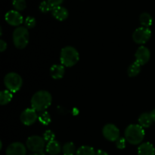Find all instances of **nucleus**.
Masks as SVG:
<instances>
[{"label": "nucleus", "mask_w": 155, "mask_h": 155, "mask_svg": "<svg viewBox=\"0 0 155 155\" xmlns=\"http://www.w3.org/2000/svg\"><path fill=\"white\" fill-rule=\"evenodd\" d=\"M38 120L43 125H48L51 123V118L48 112L43 111L39 114V116H38Z\"/></svg>", "instance_id": "nucleus-23"}, {"label": "nucleus", "mask_w": 155, "mask_h": 155, "mask_svg": "<svg viewBox=\"0 0 155 155\" xmlns=\"http://www.w3.org/2000/svg\"><path fill=\"white\" fill-rule=\"evenodd\" d=\"M46 152L50 155H58L61 152V145L56 140L48 142L46 145Z\"/></svg>", "instance_id": "nucleus-17"}, {"label": "nucleus", "mask_w": 155, "mask_h": 155, "mask_svg": "<svg viewBox=\"0 0 155 155\" xmlns=\"http://www.w3.org/2000/svg\"><path fill=\"white\" fill-rule=\"evenodd\" d=\"M21 121L24 125L30 126L33 125L36 120L38 119V115L36 111L31 108H27L21 113Z\"/></svg>", "instance_id": "nucleus-9"}, {"label": "nucleus", "mask_w": 155, "mask_h": 155, "mask_svg": "<svg viewBox=\"0 0 155 155\" xmlns=\"http://www.w3.org/2000/svg\"><path fill=\"white\" fill-rule=\"evenodd\" d=\"M104 137L110 142H116L120 138V130L114 124H106L102 130Z\"/></svg>", "instance_id": "nucleus-8"}, {"label": "nucleus", "mask_w": 155, "mask_h": 155, "mask_svg": "<svg viewBox=\"0 0 155 155\" xmlns=\"http://www.w3.org/2000/svg\"><path fill=\"white\" fill-rule=\"evenodd\" d=\"M136 61L140 65H144L148 62L151 58V53L149 49L145 46H140L136 51Z\"/></svg>", "instance_id": "nucleus-11"}, {"label": "nucleus", "mask_w": 155, "mask_h": 155, "mask_svg": "<svg viewBox=\"0 0 155 155\" xmlns=\"http://www.w3.org/2000/svg\"><path fill=\"white\" fill-rule=\"evenodd\" d=\"M54 138H55V135H54V133L51 130H46L44 133L43 139H45V142H51V141H54Z\"/></svg>", "instance_id": "nucleus-27"}, {"label": "nucleus", "mask_w": 155, "mask_h": 155, "mask_svg": "<svg viewBox=\"0 0 155 155\" xmlns=\"http://www.w3.org/2000/svg\"><path fill=\"white\" fill-rule=\"evenodd\" d=\"M139 155H155V148L154 145L150 142H145L139 145L138 148Z\"/></svg>", "instance_id": "nucleus-15"}, {"label": "nucleus", "mask_w": 155, "mask_h": 155, "mask_svg": "<svg viewBox=\"0 0 155 155\" xmlns=\"http://www.w3.org/2000/svg\"><path fill=\"white\" fill-rule=\"evenodd\" d=\"M27 149L21 142H14L6 149V155H26Z\"/></svg>", "instance_id": "nucleus-12"}, {"label": "nucleus", "mask_w": 155, "mask_h": 155, "mask_svg": "<svg viewBox=\"0 0 155 155\" xmlns=\"http://www.w3.org/2000/svg\"><path fill=\"white\" fill-rule=\"evenodd\" d=\"M139 22L142 27H148L149 28L153 23V18L151 15L148 12H143L139 16Z\"/></svg>", "instance_id": "nucleus-18"}, {"label": "nucleus", "mask_w": 155, "mask_h": 155, "mask_svg": "<svg viewBox=\"0 0 155 155\" xmlns=\"http://www.w3.org/2000/svg\"><path fill=\"white\" fill-rule=\"evenodd\" d=\"M51 14L55 19L60 21H63L66 20L68 17V11L63 6H57L54 7L51 10Z\"/></svg>", "instance_id": "nucleus-13"}, {"label": "nucleus", "mask_w": 155, "mask_h": 155, "mask_svg": "<svg viewBox=\"0 0 155 155\" xmlns=\"http://www.w3.org/2000/svg\"><path fill=\"white\" fill-rule=\"evenodd\" d=\"M52 101L51 95L45 90L38 91L31 98V107L36 112L45 111Z\"/></svg>", "instance_id": "nucleus-1"}, {"label": "nucleus", "mask_w": 155, "mask_h": 155, "mask_svg": "<svg viewBox=\"0 0 155 155\" xmlns=\"http://www.w3.org/2000/svg\"><path fill=\"white\" fill-rule=\"evenodd\" d=\"M12 4L17 11H22L27 7V3L25 0H13Z\"/></svg>", "instance_id": "nucleus-24"}, {"label": "nucleus", "mask_w": 155, "mask_h": 155, "mask_svg": "<svg viewBox=\"0 0 155 155\" xmlns=\"http://www.w3.org/2000/svg\"><path fill=\"white\" fill-rule=\"evenodd\" d=\"M141 66H142V65H140L138 62L136 61H135L134 63L130 64V66L129 67L128 70H127L128 75L130 76V77H136V76L140 73Z\"/></svg>", "instance_id": "nucleus-21"}, {"label": "nucleus", "mask_w": 155, "mask_h": 155, "mask_svg": "<svg viewBox=\"0 0 155 155\" xmlns=\"http://www.w3.org/2000/svg\"><path fill=\"white\" fill-rule=\"evenodd\" d=\"M5 18L8 24L12 26H15V27L20 26L24 22L23 16L18 12V11H9L6 13Z\"/></svg>", "instance_id": "nucleus-10"}, {"label": "nucleus", "mask_w": 155, "mask_h": 155, "mask_svg": "<svg viewBox=\"0 0 155 155\" xmlns=\"http://www.w3.org/2000/svg\"><path fill=\"white\" fill-rule=\"evenodd\" d=\"M53 8L51 7V5L48 3V1H43L40 3L39 5V9L42 12L46 13V12H49V11L52 10Z\"/></svg>", "instance_id": "nucleus-26"}, {"label": "nucleus", "mask_w": 155, "mask_h": 155, "mask_svg": "<svg viewBox=\"0 0 155 155\" xmlns=\"http://www.w3.org/2000/svg\"><path fill=\"white\" fill-rule=\"evenodd\" d=\"M4 84L6 89L10 92H17L21 89L23 84V80L21 76L16 73H8L4 78Z\"/></svg>", "instance_id": "nucleus-5"}, {"label": "nucleus", "mask_w": 155, "mask_h": 155, "mask_svg": "<svg viewBox=\"0 0 155 155\" xmlns=\"http://www.w3.org/2000/svg\"><path fill=\"white\" fill-rule=\"evenodd\" d=\"M153 120L150 113H143L139 116V124L142 127L145 128H148L153 124Z\"/></svg>", "instance_id": "nucleus-16"}, {"label": "nucleus", "mask_w": 155, "mask_h": 155, "mask_svg": "<svg viewBox=\"0 0 155 155\" xmlns=\"http://www.w3.org/2000/svg\"><path fill=\"white\" fill-rule=\"evenodd\" d=\"M6 48H7V43L3 39H1L0 40V51L3 52L5 51Z\"/></svg>", "instance_id": "nucleus-30"}, {"label": "nucleus", "mask_w": 155, "mask_h": 155, "mask_svg": "<svg viewBox=\"0 0 155 155\" xmlns=\"http://www.w3.org/2000/svg\"><path fill=\"white\" fill-rule=\"evenodd\" d=\"M126 142H127V140H126L125 138L120 137L116 141V146L118 149H124L126 148Z\"/></svg>", "instance_id": "nucleus-28"}, {"label": "nucleus", "mask_w": 155, "mask_h": 155, "mask_svg": "<svg viewBox=\"0 0 155 155\" xmlns=\"http://www.w3.org/2000/svg\"><path fill=\"white\" fill-rule=\"evenodd\" d=\"M13 94L9 90H2L0 92V104L1 105H5L12 101Z\"/></svg>", "instance_id": "nucleus-19"}, {"label": "nucleus", "mask_w": 155, "mask_h": 155, "mask_svg": "<svg viewBox=\"0 0 155 155\" xmlns=\"http://www.w3.org/2000/svg\"><path fill=\"white\" fill-rule=\"evenodd\" d=\"M28 29L26 27H18L14 30L13 42L17 48L23 49L26 48L29 42Z\"/></svg>", "instance_id": "nucleus-4"}, {"label": "nucleus", "mask_w": 155, "mask_h": 155, "mask_svg": "<svg viewBox=\"0 0 155 155\" xmlns=\"http://www.w3.org/2000/svg\"><path fill=\"white\" fill-rule=\"evenodd\" d=\"M47 1L51 5V7L54 8L57 7V6H60L61 3L64 2V0H47Z\"/></svg>", "instance_id": "nucleus-29"}, {"label": "nucleus", "mask_w": 155, "mask_h": 155, "mask_svg": "<svg viewBox=\"0 0 155 155\" xmlns=\"http://www.w3.org/2000/svg\"><path fill=\"white\" fill-rule=\"evenodd\" d=\"M26 145L30 151L34 154H37L43 151L45 145V141L41 136H32L27 139Z\"/></svg>", "instance_id": "nucleus-6"}, {"label": "nucleus", "mask_w": 155, "mask_h": 155, "mask_svg": "<svg viewBox=\"0 0 155 155\" xmlns=\"http://www.w3.org/2000/svg\"><path fill=\"white\" fill-rule=\"evenodd\" d=\"M64 73V66L62 64H54L50 68L51 77L54 80H60V79L63 78Z\"/></svg>", "instance_id": "nucleus-14"}, {"label": "nucleus", "mask_w": 155, "mask_h": 155, "mask_svg": "<svg viewBox=\"0 0 155 155\" xmlns=\"http://www.w3.org/2000/svg\"><path fill=\"white\" fill-rule=\"evenodd\" d=\"M95 155H108V154L106 151H103V150H98L96 151V154Z\"/></svg>", "instance_id": "nucleus-31"}, {"label": "nucleus", "mask_w": 155, "mask_h": 155, "mask_svg": "<svg viewBox=\"0 0 155 155\" xmlns=\"http://www.w3.org/2000/svg\"><path fill=\"white\" fill-rule=\"evenodd\" d=\"M62 152L64 155H74L76 154V148L75 145L73 142H67L64 145L62 148Z\"/></svg>", "instance_id": "nucleus-22"}, {"label": "nucleus", "mask_w": 155, "mask_h": 155, "mask_svg": "<svg viewBox=\"0 0 155 155\" xmlns=\"http://www.w3.org/2000/svg\"><path fill=\"white\" fill-rule=\"evenodd\" d=\"M61 63L67 68H71L77 64L80 60V54L74 47L66 46L61 51Z\"/></svg>", "instance_id": "nucleus-3"}, {"label": "nucleus", "mask_w": 155, "mask_h": 155, "mask_svg": "<svg viewBox=\"0 0 155 155\" xmlns=\"http://www.w3.org/2000/svg\"><path fill=\"white\" fill-rule=\"evenodd\" d=\"M30 155H36V154H30Z\"/></svg>", "instance_id": "nucleus-33"}, {"label": "nucleus", "mask_w": 155, "mask_h": 155, "mask_svg": "<svg viewBox=\"0 0 155 155\" xmlns=\"http://www.w3.org/2000/svg\"><path fill=\"white\" fill-rule=\"evenodd\" d=\"M150 114H151V117H152L153 121L155 122V109H154L153 110H151V112Z\"/></svg>", "instance_id": "nucleus-32"}, {"label": "nucleus", "mask_w": 155, "mask_h": 155, "mask_svg": "<svg viewBox=\"0 0 155 155\" xmlns=\"http://www.w3.org/2000/svg\"><path fill=\"white\" fill-rule=\"evenodd\" d=\"M24 23H25V27H27V29H31V28H33V27L36 26V19H35L33 17L28 16L26 18L25 21H24Z\"/></svg>", "instance_id": "nucleus-25"}, {"label": "nucleus", "mask_w": 155, "mask_h": 155, "mask_svg": "<svg viewBox=\"0 0 155 155\" xmlns=\"http://www.w3.org/2000/svg\"><path fill=\"white\" fill-rule=\"evenodd\" d=\"M96 151H95L93 148L87 145H83L80 147L77 150L76 155H95Z\"/></svg>", "instance_id": "nucleus-20"}, {"label": "nucleus", "mask_w": 155, "mask_h": 155, "mask_svg": "<svg viewBox=\"0 0 155 155\" xmlns=\"http://www.w3.org/2000/svg\"><path fill=\"white\" fill-rule=\"evenodd\" d=\"M151 36V31L148 27H141L136 29L133 33V39L137 44H145Z\"/></svg>", "instance_id": "nucleus-7"}, {"label": "nucleus", "mask_w": 155, "mask_h": 155, "mask_svg": "<svg viewBox=\"0 0 155 155\" xmlns=\"http://www.w3.org/2000/svg\"><path fill=\"white\" fill-rule=\"evenodd\" d=\"M145 130L139 124H130L125 130V139L131 145H139L145 137Z\"/></svg>", "instance_id": "nucleus-2"}]
</instances>
